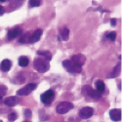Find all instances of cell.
<instances>
[{
    "label": "cell",
    "mask_w": 122,
    "mask_h": 122,
    "mask_svg": "<svg viewBox=\"0 0 122 122\" xmlns=\"http://www.w3.org/2000/svg\"><path fill=\"white\" fill-rule=\"evenodd\" d=\"M109 116L110 118L112 119L113 121H119L121 120V110L114 108V109H111L109 111Z\"/></svg>",
    "instance_id": "obj_13"
},
{
    "label": "cell",
    "mask_w": 122,
    "mask_h": 122,
    "mask_svg": "<svg viewBox=\"0 0 122 122\" xmlns=\"http://www.w3.org/2000/svg\"><path fill=\"white\" fill-rule=\"evenodd\" d=\"M4 14V8L0 5V16H2Z\"/></svg>",
    "instance_id": "obj_24"
},
{
    "label": "cell",
    "mask_w": 122,
    "mask_h": 122,
    "mask_svg": "<svg viewBox=\"0 0 122 122\" xmlns=\"http://www.w3.org/2000/svg\"><path fill=\"white\" fill-rule=\"evenodd\" d=\"M28 63H29V61H28V58L27 57L22 56V57L19 58V65L21 66L25 67V66H26L28 65Z\"/></svg>",
    "instance_id": "obj_16"
},
{
    "label": "cell",
    "mask_w": 122,
    "mask_h": 122,
    "mask_svg": "<svg viewBox=\"0 0 122 122\" xmlns=\"http://www.w3.org/2000/svg\"><path fill=\"white\" fill-rule=\"evenodd\" d=\"M95 86H96V91H97V92H98L100 95H101L102 93H104V92H105L106 86H105V83H104L102 80H98V81H96Z\"/></svg>",
    "instance_id": "obj_14"
},
{
    "label": "cell",
    "mask_w": 122,
    "mask_h": 122,
    "mask_svg": "<svg viewBox=\"0 0 122 122\" xmlns=\"http://www.w3.org/2000/svg\"><path fill=\"white\" fill-rule=\"evenodd\" d=\"M107 38H108L110 41H113V40H115V37H116V32L115 31H111V32H108L107 35Z\"/></svg>",
    "instance_id": "obj_19"
},
{
    "label": "cell",
    "mask_w": 122,
    "mask_h": 122,
    "mask_svg": "<svg viewBox=\"0 0 122 122\" xmlns=\"http://www.w3.org/2000/svg\"><path fill=\"white\" fill-rule=\"evenodd\" d=\"M22 32H23L22 28H20V27H14L12 29H10L8 31V39L12 40V39H15L18 36H21Z\"/></svg>",
    "instance_id": "obj_11"
},
{
    "label": "cell",
    "mask_w": 122,
    "mask_h": 122,
    "mask_svg": "<svg viewBox=\"0 0 122 122\" xmlns=\"http://www.w3.org/2000/svg\"><path fill=\"white\" fill-rule=\"evenodd\" d=\"M55 99V93L53 90H48L46 92H44L41 97H40V100L44 105H50Z\"/></svg>",
    "instance_id": "obj_5"
},
{
    "label": "cell",
    "mask_w": 122,
    "mask_h": 122,
    "mask_svg": "<svg viewBox=\"0 0 122 122\" xmlns=\"http://www.w3.org/2000/svg\"><path fill=\"white\" fill-rule=\"evenodd\" d=\"M35 88H36V84L29 83L26 86L23 87L22 89H19L17 91V95L18 96H26V95H29L33 90H35Z\"/></svg>",
    "instance_id": "obj_6"
},
{
    "label": "cell",
    "mask_w": 122,
    "mask_h": 122,
    "mask_svg": "<svg viewBox=\"0 0 122 122\" xmlns=\"http://www.w3.org/2000/svg\"><path fill=\"white\" fill-rule=\"evenodd\" d=\"M40 4H41V1H33V0L29 1V6L31 7H37V6H40Z\"/></svg>",
    "instance_id": "obj_22"
},
{
    "label": "cell",
    "mask_w": 122,
    "mask_h": 122,
    "mask_svg": "<svg viewBox=\"0 0 122 122\" xmlns=\"http://www.w3.org/2000/svg\"><path fill=\"white\" fill-rule=\"evenodd\" d=\"M33 67L36 71L38 72H46L47 70L50 68V65H49V62L46 61L45 59L43 58H37L36 60H34L33 62Z\"/></svg>",
    "instance_id": "obj_2"
},
{
    "label": "cell",
    "mask_w": 122,
    "mask_h": 122,
    "mask_svg": "<svg viewBox=\"0 0 122 122\" xmlns=\"http://www.w3.org/2000/svg\"><path fill=\"white\" fill-rule=\"evenodd\" d=\"M82 94L84 95V97L86 98L87 101H93V102H96V101H99L100 98H101V95L97 92L96 90L92 89L91 86H84L83 89H82Z\"/></svg>",
    "instance_id": "obj_1"
},
{
    "label": "cell",
    "mask_w": 122,
    "mask_h": 122,
    "mask_svg": "<svg viewBox=\"0 0 122 122\" xmlns=\"http://www.w3.org/2000/svg\"><path fill=\"white\" fill-rule=\"evenodd\" d=\"M12 67V62L10 60H3L1 64H0V69L2 70L3 72H8Z\"/></svg>",
    "instance_id": "obj_12"
},
{
    "label": "cell",
    "mask_w": 122,
    "mask_h": 122,
    "mask_svg": "<svg viewBox=\"0 0 122 122\" xmlns=\"http://www.w3.org/2000/svg\"><path fill=\"white\" fill-rule=\"evenodd\" d=\"M25 116L26 118H30V117H31V110H30V109H26L25 111Z\"/></svg>",
    "instance_id": "obj_23"
},
{
    "label": "cell",
    "mask_w": 122,
    "mask_h": 122,
    "mask_svg": "<svg viewBox=\"0 0 122 122\" xmlns=\"http://www.w3.org/2000/svg\"><path fill=\"white\" fill-rule=\"evenodd\" d=\"M37 54L42 56L43 59H45L46 61H50L51 59H52V55H51V53L48 52V51H38Z\"/></svg>",
    "instance_id": "obj_17"
},
{
    "label": "cell",
    "mask_w": 122,
    "mask_h": 122,
    "mask_svg": "<svg viewBox=\"0 0 122 122\" xmlns=\"http://www.w3.org/2000/svg\"><path fill=\"white\" fill-rule=\"evenodd\" d=\"M110 24H111V25H115V20H111V21H110Z\"/></svg>",
    "instance_id": "obj_25"
},
{
    "label": "cell",
    "mask_w": 122,
    "mask_h": 122,
    "mask_svg": "<svg viewBox=\"0 0 122 122\" xmlns=\"http://www.w3.org/2000/svg\"><path fill=\"white\" fill-rule=\"evenodd\" d=\"M17 117H18V115H17V113H15V112H11V113L8 115V119H9L10 121H15V120L17 119Z\"/></svg>",
    "instance_id": "obj_21"
},
{
    "label": "cell",
    "mask_w": 122,
    "mask_h": 122,
    "mask_svg": "<svg viewBox=\"0 0 122 122\" xmlns=\"http://www.w3.org/2000/svg\"><path fill=\"white\" fill-rule=\"evenodd\" d=\"M63 66H64V67L67 70V71L70 72V73H79V72L82 71V67H81L80 66H77L74 63H72L71 61H69V60L64 61Z\"/></svg>",
    "instance_id": "obj_3"
},
{
    "label": "cell",
    "mask_w": 122,
    "mask_h": 122,
    "mask_svg": "<svg viewBox=\"0 0 122 122\" xmlns=\"http://www.w3.org/2000/svg\"><path fill=\"white\" fill-rule=\"evenodd\" d=\"M71 61L72 63H74V64H76L77 66H82L84 63H85V61H86V57L84 56V55H82V54H76V55H73L72 57H71Z\"/></svg>",
    "instance_id": "obj_9"
},
{
    "label": "cell",
    "mask_w": 122,
    "mask_h": 122,
    "mask_svg": "<svg viewBox=\"0 0 122 122\" xmlns=\"http://www.w3.org/2000/svg\"><path fill=\"white\" fill-rule=\"evenodd\" d=\"M7 93V87L5 85H0V96L3 97Z\"/></svg>",
    "instance_id": "obj_20"
},
{
    "label": "cell",
    "mask_w": 122,
    "mask_h": 122,
    "mask_svg": "<svg viewBox=\"0 0 122 122\" xmlns=\"http://www.w3.org/2000/svg\"><path fill=\"white\" fill-rule=\"evenodd\" d=\"M24 122H30V121H28V120H25V121H24Z\"/></svg>",
    "instance_id": "obj_26"
},
{
    "label": "cell",
    "mask_w": 122,
    "mask_h": 122,
    "mask_svg": "<svg viewBox=\"0 0 122 122\" xmlns=\"http://www.w3.org/2000/svg\"><path fill=\"white\" fill-rule=\"evenodd\" d=\"M94 114V109L90 107H82L80 110H79V116L82 118V119H87V118H90Z\"/></svg>",
    "instance_id": "obj_7"
},
{
    "label": "cell",
    "mask_w": 122,
    "mask_h": 122,
    "mask_svg": "<svg viewBox=\"0 0 122 122\" xmlns=\"http://www.w3.org/2000/svg\"><path fill=\"white\" fill-rule=\"evenodd\" d=\"M120 70H121V66L120 65H117L115 67H114V69L112 70V72H111V74H110V77H116L119 73H120Z\"/></svg>",
    "instance_id": "obj_18"
},
{
    "label": "cell",
    "mask_w": 122,
    "mask_h": 122,
    "mask_svg": "<svg viewBox=\"0 0 122 122\" xmlns=\"http://www.w3.org/2000/svg\"><path fill=\"white\" fill-rule=\"evenodd\" d=\"M73 108V105L69 102H62L60 103L57 107H56V111L59 114H65L66 112H68L69 110H71Z\"/></svg>",
    "instance_id": "obj_4"
},
{
    "label": "cell",
    "mask_w": 122,
    "mask_h": 122,
    "mask_svg": "<svg viewBox=\"0 0 122 122\" xmlns=\"http://www.w3.org/2000/svg\"><path fill=\"white\" fill-rule=\"evenodd\" d=\"M42 35V30L41 29H37L35 31L28 36V39H27V43H36L37 41H39L40 37Z\"/></svg>",
    "instance_id": "obj_8"
},
{
    "label": "cell",
    "mask_w": 122,
    "mask_h": 122,
    "mask_svg": "<svg viewBox=\"0 0 122 122\" xmlns=\"http://www.w3.org/2000/svg\"><path fill=\"white\" fill-rule=\"evenodd\" d=\"M20 103V98L17 96H11L4 100V105L8 107H15Z\"/></svg>",
    "instance_id": "obj_10"
},
{
    "label": "cell",
    "mask_w": 122,
    "mask_h": 122,
    "mask_svg": "<svg viewBox=\"0 0 122 122\" xmlns=\"http://www.w3.org/2000/svg\"><path fill=\"white\" fill-rule=\"evenodd\" d=\"M1 99H2V97H1V96H0V100H1Z\"/></svg>",
    "instance_id": "obj_27"
},
{
    "label": "cell",
    "mask_w": 122,
    "mask_h": 122,
    "mask_svg": "<svg viewBox=\"0 0 122 122\" xmlns=\"http://www.w3.org/2000/svg\"><path fill=\"white\" fill-rule=\"evenodd\" d=\"M60 36L62 37V39L63 40H67L68 39V36H69V30H68V28H66V26L65 27H63V28H61L60 29Z\"/></svg>",
    "instance_id": "obj_15"
}]
</instances>
